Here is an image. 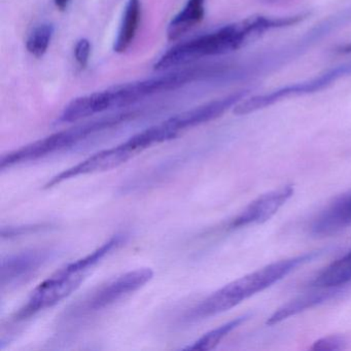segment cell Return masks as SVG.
Masks as SVG:
<instances>
[{
	"label": "cell",
	"instance_id": "9c48e42d",
	"mask_svg": "<svg viewBox=\"0 0 351 351\" xmlns=\"http://www.w3.org/2000/svg\"><path fill=\"white\" fill-rule=\"evenodd\" d=\"M50 250H32L11 254L3 258L0 285L1 289H10L32 278L51 258Z\"/></svg>",
	"mask_w": 351,
	"mask_h": 351
},
{
	"label": "cell",
	"instance_id": "e0dca14e",
	"mask_svg": "<svg viewBox=\"0 0 351 351\" xmlns=\"http://www.w3.org/2000/svg\"><path fill=\"white\" fill-rule=\"evenodd\" d=\"M250 317V314H244V315L239 316V317L234 318V319L221 324L219 328L203 335L196 342L193 343L192 345H189L184 349L186 350H211V349H215L230 332H233L238 326L244 324Z\"/></svg>",
	"mask_w": 351,
	"mask_h": 351
},
{
	"label": "cell",
	"instance_id": "cb8c5ba5",
	"mask_svg": "<svg viewBox=\"0 0 351 351\" xmlns=\"http://www.w3.org/2000/svg\"><path fill=\"white\" fill-rule=\"evenodd\" d=\"M338 52L340 53V54H351V43L344 45L343 47H340V48L338 49Z\"/></svg>",
	"mask_w": 351,
	"mask_h": 351
},
{
	"label": "cell",
	"instance_id": "7a4b0ae2",
	"mask_svg": "<svg viewBox=\"0 0 351 351\" xmlns=\"http://www.w3.org/2000/svg\"><path fill=\"white\" fill-rule=\"evenodd\" d=\"M273 29L272 18L252 16L243 21L230 24L217 32L178 45L162 56L161 63L165 69H171L202 57L234 52Z\"/></svg>",
	"mask_w": 351,
	"mask_h": 351
},
{
	"label": "cell",
	"instance_id": "ffe728a7",
	"mask_svg": "<svg viewBox=\"0 0 351 351\" xmlns=\"http://www.w3.org/2000/svg\"><path fill=\"white\" fill-rule=\"evenodd\" d=\"M347 340L344 336L340 335H330L322 337L312 344L310 347L314 351H337L343 350L347 347Z\"/></svg>",
	"mask_w": 351,
	"mask_h": 351
},
{
	"label": "cell",
	"instance_id": "52a82bcc",
	"mask_svg": "<svg viewBox=\"0 0 351 351\" xmlns=\"http://www.w3.org/2000/svg\"><path fill=\"white\" fill-rule=\"evenodd\" d=\"M136 155L134 149L125 141L117 147L104 149L94 155L90 156L84 161L80 162L77 165L63 170L57 176H53L46 184L45 189L53 188L65 180H71L77 176H87V174L100 173V172L110 171L118 168L119 166L126 163L133 156Z\"/></svg>",
	"mask_w": 351,
	"mask_h": 351
},
{
	"label": "cell",
	"instance_id": "3957f363",
	"mask_svg": "<svg viewBox=\"0 0 351 351\" xmlns=\"http://www.w3.org/2000/svg\"><path fill=\"white\" fill-rule=\"evenodd\" d=\"M125 241L124 234H117L104 242L84 258H79L71 264L61 268L56 273L43 281L32 291L23 307L13 317V322H24L38 314L43 310L54 307L63 300L66 299L73 291L79 289L85 280L88 273L104 260L108 254L122 245Z\"/></svg>",
	"mask_w": 351,
	"mask_h": 351
},
{
	"label": "cell",
	"instance_id": "9a60e30c",
	"mask_svg": "<svg viewBox=\"0 0 351 351\" xmlns=\"http://www.w3.org/2000/svg\"><path fill=\"white\" fill-rule=\"evenodd\" d=\"M141 17V0H128L125 8L122 24L119 30L118 38L114 42V50L117 53H124L134 40L138 30Z\"/></svg>",
	"mask_w": 351,
	"mask_h": 351
},
{
	"label": "cell",
	"instance_id": "2e32d148",
	"mask_svg": "<svg viewBox=\"0 0 351 351\" xmlns=\"http://www.w3.org/2000/svg\"><path fill=\"white\" fill-rule=\"evenodd\" d=\"M178 134L180 133L173 130L167 123L164 122L137 133L134 136L130 137L126 143L137 154L153 147L154 145H159V143L171 141V139L176 138Z\"/></svg>",
	"mask_w": 351,
	"mask_h": 351
},
{
	"label": "cell",
	"instance_id": "5bb4252c",
	"mask_svg": "<svg viewBox=\"0 0 351 351\" xmlns=\"http://www.w3.org/2000/svg\"><path fill=\"white\" fill-rule=\"evenodd\" d=\"M205 0H189L186 7L170 22L167 29L168 40L174 42L200 23L204 18Z\"/></svg>",
	"mask_w": 351,
	"mask_h": 351
},
{
	"label": "cell",
	"instance_id": "ac0fdd59",
	"mask_svg": "<svg viewBox=\"0 0 351 351\" xmlns=\"http://www.w3.org/2000/svg\"><path fill=\"white\" fill-rule=\"evenodd\" d=\"M95 114L93 94H91L73 99L63 110L60 121L63 123H73Z\"/></svg>",
	"mask_w": 351,
	"mask_h": 351
},
{
	"label": "cell",
	"instance_id": "d6986e66",
	"mask_svg": "<svg viewBox=\"0 0 351 351\" xmlns=\"http://www.w3.org/2000/svg\"><path fill=\"white\" fill-rule=\"evenodd\" d=\"M54 32V25L50 23L42 24L34 28L26 43L28 52L36 58L44 56L50 46Z\"/></svg>",
	"mask_w": 351,
	"mask_h": 351
},
{
	"label": "cell",
	"instance_id": "ba28073f",
	"mask_svg": "<svg viewBox=\"0 0 351 351\" xmlns=\"http://www.w3.org/2000/svg\"><path fill=\"white\" fill-rule=\"evenodd\" d=\"M293 184H287L261 195L230 221V229H240L266 223L293 197Z\"/></svg>",
	"mask_w": 351,
	"mask_h": 351
},
{
	"label": "cell",
	"instance_id": "44dd1931",
	"mask_svg": "<svg viewBox=\"0 0 351 351\" xmlns=\"http://www.w3.org/2000/svg\"><path fill=\"white\" fill-rule=\"evenodd\" d=\"M90 53H91V44L87 38H82L77 42L75 49V56L77 63L81 67L85 69L89 62Z\"/></svg>",
	"mask_w": 351,
	"mask_h": 351
},
{
	"label": "cell",
	"instance_id": "6da1fadb",
	"mask_svg": "<svg viewBox=\"0 0 351 351\" xmlns=\"http://www.w3.org/2000/svg\"><path fill=\"white\" fill-rule=\"evenodd\" d=\"M322 254V250L306 252L285 260L271 263L254 272L248 273L211 293L193 308L186 316L189 320H200L229 311L232 308L262 293L268 287L297 270L299 267L312 262Z\"/></svg>",
	"mask_w": 351,
	"mask_h": 351
},
{
	"label": "cell",
	"instance_id": "4fadbf2b",
	"mask_svg": "<svg viewBox=\"0 0 351 351\" xmlns=\"http://www.w3.org/2000/svg\"><path fill=\"white\" fill-rule=\"evenodd\" d=\"M351 282V250L322 269L311 281L313 289H341Z\"/></svg>",
	"mask_w": 351,
	"mask_h": 351
},
{
	"label": "cell",
	"instance_id": "8fae6325",
	"mask_svg": "<svg viewBox=\"0 0 351 351\" xmlns=\"http://www.w3.org/2000/svg\"><path fill=\"white\" fill-rule=\"evenodd\" d=\"M351 226V193L343 195L326 207L310 226L312 235L330 236Z\"/></svg>",
	"mask_w": 351,
	"mask_h": 351
},
{
	"label": "cell",
	"instance_id": "8992f818",
	"mask_svg": "<svg viewBox=\"0 0 351 351\" xmlns=\"http://www.w3.org/2000/svg\"><path fill=\"white\" fill-rule=\"evenodd\" d=\"M348 75H351V62L335 67L312 79L278 88L270 93L244 98L237 106H234L233 112L236 116H246L270 108L289 98L317 93Z\"/></svg>",
	"mask_w": 351,
	"mask_h": 351
},
{
	"label": "cell",
	"instance_id": "277c9868",
	"mask_svg": "<svg viewBox=\"0 0 351 351\" xmlns=\"http://www.w3.org/2000/svg\"><path fill=\"white\" fill-rule=\"evenodd\" d=\"M130 117L131 114H117V116L108 117V118L54 133L50 136L22 147L21 149L3 155L0 159V169L5 170L20 164L36 161L47 156L69 149L94 133L125 122Z\"/></svg>",
	"mask_w": 351,
	"mask_h": 351
},
{
	"label": "cell",
	"instance_id": "7c38bea8",
	"mask_svg": "<svg viewBox=\"0 0 351 351\" xmlns=\"http://www.w3.org/2000/svg\"><path fill=\"white\" fill-rule=\"evenodd\" d=\"M316 291L311 293H304L303 295L295 298L291 301L283 304L279 307L270 317L267 319V326H275L283 320L289 319V317L298 315L306 310L312 309L316 306L322 305L330 300L334 299L337 295L342 293L344 287L341 289H315Z\"/></svg>",
	"mask_w": 351,
	"mask_h": 351
},
{
	"label": "cell",
	"instance_id": "5b68a950",
	"mask_svg": "<svg viewBox=\"0 0 351 351\" xmlns=\"http://www.w3.org/2000/svg\"><path fill=\"white\" fill-rule=\"evenodd\" d=\"M153 277L154 271L151 268H139L123 273L94 289L71 309L67 315L77 319L102 311L145 287Z\"/></svg>",
	"mask_w": 351,
	"mask_h": 351
},
{
	"label": "cell",
	"instance_id": "30bf717a",
	"mask_svg": "<svg viewBox=\"0 0 351 351\" xmlns=\"http://www.w3.org/2000/svg\"><path fill=\"white\" fill-rule=\"evenodd\" d=\"M248 90L235 92V93L230 94V95L219 98V99L213 100V101L203 104V106H198V108L176 114V116L172 117L165 122L173 130L180 133V131L193 128V127L199 126V125L219 118L230 108L237 106L240 101L246 98Z\"/></svg>",
	"mask_w": 351,
	"mask_h": 351
},
{
	"label": "cell",
	"instance_id": "7402d4cb",
	"mask_svg": "<svg viewBox=\"0 0 351 351\" xmlns=\"http://www.w3.org/2000/svg\"><path fill=\"white\" fill-rule=\"evenodd\" d=\"M44 228V225L38 226H25V227H8V229L3 228L1 230V236L3 238L8 237L9 239L17 236L26 235V234L32 233V232L38 231Z\"/></svg>",
	"mask_w": 351,
	"mask_h": 351
},
{
	"label": "cell",
	"instance_id": "603a6c76",
	"mask_svg": "<svg viewBox=\"0 0 351 351\" xmlns=\"http://www.w3.org/2000/svg\"><path fill=\"white\" fill-rule=\"evenodd\" d=\"M69 1H71V0H54L55 5H56L60 11H64V10L66 9Z\"/></svg>",
	"mask_w": 351,
	"mask_h": 351
}]
</instances>
